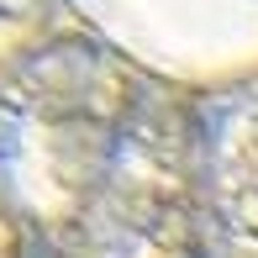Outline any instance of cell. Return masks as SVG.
Listing matches in <instances>:
<instances>
[{
  "label": "cell",
  "instance_id": "obj_3",
  "mask_svg": "<svg viewBox=\"0 0 258 258\" xmlns=\"http://www.w3.org/2000/svg\"><path fill=\"white\" fill-rule=\"evenodd\" d=\"M16 253H21V232L11 221V211L0 206V258H16Z\"/></svg>",
  "mask_w": 258,
  "mask_h": 258
},
{
  "label": "cell",
  "instance_id": "obj_2",
  "mask_svg": "<svg viewBox=\"0 0 258 258\" xmlns=\"http://www.w3.org/2000/svg\"><path fill=\"white\" fill-rule=\"evenodd\" d=\"M90 42L179 95L258 85V0H58Z\"/></svg>",
  "mask_w": 258,
  "mask_h": 258
},
{
  "label": "cell",
  "instance_id": "obj_4",
  "mask_svg": "<svg viewBox=\"0 0 258 258\" xmlns=\"http://www.w3.org/2000/svg\"><path fill=\"white\" fill-rule=\"evenodd\" d=\"M21 11V0H0V16H16Z\"/></svg>",
  "mask_w": 258,
  "mask_h": 258
},
{
  "label": "cell",
  "instance_id": "obj_1",
  "mask_svg": "<svg viewBox=\"0 0 258 258\" xmlns=\"http://www.w3.org/2000/svg\"><path fill=\"white\" fill-rule=\"evenodd\" d=\"M179 90L100 42L0 69V206L48 232L53 258H174L206 184V137Z\"/></svg>",
  "mask_w": 258,
  "mask_h": 258
},
{
  "label": "cell",
  "instance_id": "obj_5",
  "mask_svg": "<svg viewBox=\"0 0 258 258\" xmlns=\"http://www.w3.org/2000/svg\"><path fill=\"white\" fill-rule=\"evenodd\" d=\"M16 258H21V253H16Z\"/></svg>",
  "mask_w": 258,
  "mask_h": 258
}]
</instances>
